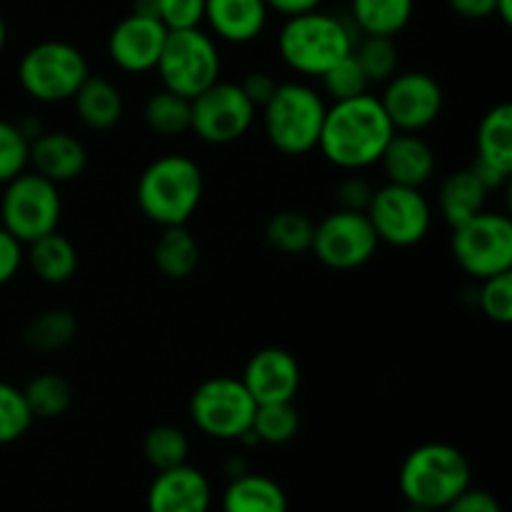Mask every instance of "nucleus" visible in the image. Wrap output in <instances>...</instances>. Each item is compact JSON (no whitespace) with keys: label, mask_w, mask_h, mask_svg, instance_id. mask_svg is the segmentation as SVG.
I'll use <instances>...</instances> for the list:
<instances>
[{"label":"nucleus","mask_w":512,"mask_h":512,"mask_svg":"<svg viewBox=\"0 0 512 512\" xmlns=\"http://www.w3.org/2000/svg\"><path fill=\"white\" fill-rule=\"evenodd\" d=\"M380 105L398 133H420L440 118L445 95L430 73L405 70V73H395L385 83Z\"/></svg>","instance_id":"obj_14"},{"label":"nucleus","mask_w":512,"mask_h":512,"mask_svg":"<svg viewBox=\"0 0 512 512\" xmlns=\"http://www.w3.org/2000/svg\"><path fill=\"white\" fill-rule=\"evenodd\" d=\"M258 403L240 378L215 375L190 395V420L215 440H240L250 430Z\"/></svg>","instance_id":"obj_10"},{"label":"nucleus","mask_w":512,"mask_h":512,"mask_svg":"<svg viewBox=\"0 0 512 512\" xmlns=\"http://www.w3.org/2000/svg\"><path fill=\"white\" fill-rule=\"evenodd\" d=\"M313 230L315 223L300 210H278L265 223L263 238L275 253L305 255L313 245Z\"/></svg>","instance_id":"obj_29"},{"label":"nucleus","mask_w":512,"mask_h":512,"mask_svg":"<svg viewBox=\"0 0 512 512\" xmlns=\"http://www.w3.org/2000/svg\"><path fill=\"white\" fill-rule=\"evenodd\" d=\"M393 135L395 128L385 115L380 98L365 93L328 105L318 150L335 168L358 173L370 165H378Z\"/></svg>","instance_id":"obj_1"},{"label":"nucleus","mask_w":512,"mask_h":512,"mask_svg":"<svg viewBox=\"0 0 512 512\" xmlns=\"http://www.w3.org/2000/svg\"><path fill=\"white\" fill-rule=\"evenodd\" d=\"M443 510L445 512H503L493 493L473 488V485H470L468 490H463V493H460L453 503L445 505Z\"/></svg>","instance_id":"obj_43"},{"label":"nucleus","mask_w":512,"mask_h":512,"mask_svg":"<svg viewBox=\"0 0 512 512\" xmlns=\"http://www.w3.org/2000/svg\"><path fill=\"white\" fill-rule=\"evenodd\" d=\"M33 420L23 390L0 380V445H10L23 438Z\"/></svg>","instance_id":"obj_35"},{"label":"nucleus","mask_w":512,"mask_h":512,"mask_svg":"<svg viewBox=\"0 0 512 512\" xmlns=\"http://www.w3.org/2000/svg\"><path fill=\"white\" fill-rule=\"evenodd\" d=\"M205 193L203 170L193 158L168 153L155 158L135 185L138 208L158 228L188 225Z\"/></svg>","instance_id":"obj_2"},{"label":"nucleus","mask_w":512,"mask_h":512,"mask_svg":"<svg viewBox=\"0 0 512 512\" xmlns=\"http://www.w3.org/2000/svg\"><path fill=\"white\" fill-rule=\"evenodd\" d=\"M320 3H323V0H265L268 10H275V13L285 15V18L313 13V10L320 8Z\"/></svg>","instance_id":"obj_46"},{"label":"nucleus","mask_w":512,"mask_h":512,"mask_svg":"<svg viewBox=\"0 0 512 512\" xmlns=\"http://www.w3.org/2000/svg\"><path fill=\"white\" fill-rule=\"evenodd\" d=\"M265 0H205V23L215 38L233 45L253 43L268 25Z\"/></svg>","instance_id":"obj_20"},{"label":"nucleus","mask_w":512,"mask_h":512,"mask_svg":"<svg viewBox=\"0 0 512 512\" xmlns=\"http://www.w3.org/2000/svg\"><path fill=\"white\" fill-rule=\"evenodd\" d=\"M143 120L148 130L160 138H180L190 133V100L173 90L160 88L145 100Z\"/></svg>","instance_id":"obj_30"},{"label":"nucleus","mask_w":512,"mask_h":512,"mask_svg":"<svg viewBox=\"0 0 512 512\" xmlns=\"http://www.w3.org/2000/svg\"><path fill=\"white\" fill-rule=\"evenodd\" d=\"M240 380L258 405L293 403L303 383V370L290 350L270 345L250 355Z\"/></svg>","instance_id":"obj_15"},{"label":"nucleus","mask_w":512,"mask_h":512,"mask_svg":"<svg viewBox=\"0 0 512 512\" xmlns=\"http://www.w3.org/2000/svg\"><path fill=\"white\" fill-rule=\"evenodd\" d=\"M353 58L363 68L365 78L373 83H388L395 73H398V45L395 38H385V35H358L353 45Z\"/></svg>","instance_id":"obj_32"},{"label":"nucleus","mask_w":512,"mask_h":512,"mask_svg":"<svg viewBox=\"0 0 512 512\" xmlns=\"http://www.w3.org/2000/svg\"><path fill=\"white\" fill-rule=\"evenodd\" d=\"M158 20L168 30L200 28L205 20V0H158Z\"/></svg>","instance_id":"obj_39"},{"label":"nucleus","mask_w":512,"mask_h":512,"mask_svg":"<svg viewBox=\"0 0 512 512\" xmlns=\"http://www.w3.org/2000/svg\"><path fill=\"white\" fill-rule=\"evenodd\" d=\"M5 40H8V28H5V20L3 15H0V53H3L5 48Z\"/></svg>","instance_id":"obj_49"},{"label":"nucleus","mask_w":512,"mask_h":512,"mask_svg":"<svg viewBox=\"0 0 512 512\" xmlns=\"http://www.w3.org/2000/svg\"><path fill=\"white\" fill-rule=\"evenodd\" d=\"M240 90L245 93V98L255 105V108H263L270 100V95L278 88V80L268 73V70H250L245 73V78L240 80Z\"/></svg>","instance_id":"obj_42"},{"label":"nucleus","mask_w":512,"mask_h":512,"mask_svg":"<svg viewBox=\"0 0 512 512\" xmlns=\"http://www.w3.org/2000/svg\"><path fill=\"white\" fill-rule=\"evenodd\" d=\"M263 130L278 153L300 158L318 150L325 120V98L308 83H278L263 105Z\"/></svg>","instance_id":"obj_5"},{"label":"nucleus","mask_w":512,"mask_h":512,"mask_svg":"<svg viewBox=\"0 0 512 512\" xmlns=\"http://www.w3.org/2000/svg\"><path fill=\"white\" fill-rule=\"evenodd\" d=\"M358 30L345 18L333 13L313 10V13L293 15L283 23L278 33L280 60L293 73L305 78H320L325 70L333 68L353 53Z\"/></svg>","instance_id":"obj_3"},{"label":"nucleus","mask_w":512,"mask_h":512,"mask_svg":"<svg viewBox=\"0 0 512 512\" xmlns=\"http://www.w3.org/2000/svg\"><path fill=\"white\" fill-rule=\"evenodd\" d=\"M368 218L380 243L393 248H413L423 243L433 225V208L420 188L385 183L375 188Z\"/></svg>","instance_id":"obj_11"},{"label":"nucleus","mask_w":512,"mask_h":512,"mask_svg":"<svg viewBox=\"0 0 512 512\" xmlns=\"http://www.w3.org/2000/svg\"><path fill=\"white\" fill-rule=\"evenodd\" d=\"M448 5L465 20H485L495 15V0H448Z\"/></svg>","instance_id":"obj_44"},{"label":"nucleus","mask_w":512,"mask_h":512,"mask_svg":"<svg viewBox=\"0 0 512 512\" xmlns=\"http://www.w3.org/2000/svg\"><path fill=\"white\" fill-rule=\"evenodd\" d=\"M25 403L35 420H55L73 405V385L60 373H40L23 388Z\"/></svg>","instance_id":"obj_31"},{"label":"nucleus","mask_w":512,"mask_h":512,"mask_svg":"<svg viewBox=\"0 0 512 512\" xmlns=\"http://www.w3.org/2000/svg\"><path fill=\"white\" fill-rule=\"evenodd\" d=\"M223 512H288V495L268 475L243 473L230 478L223 493Z\"/></svg>","instance_id":"obj_23"},{"label":"nucleus","mask_w":512,"mask_h":512,"mask_svg":"<svg viewBox=\"0 0 512 512\" xmlns=\"http://www.w3.org/2000/svg\"><path fill=\"white\" fill-rule=\"evenodd\" d=\"M470 170L478 175V180L485 185V188H488V193H495V190L505 188V185L510 183V173H503V170L493 168V165L483 163V160H478V158L473 160Z\"/></svg>","instance_id":"obj_45"},{"label":"nucleus","mask_w":512,"mask_h":512,"mask_svg":"<svg viewBox=\"0 0 512 512\" xmlns=\"http://www.w3.org/2000/svg\"><path fill=\"white\" fill-rule=\"evenodd\" d=\"M213 490L193 465L160 470L148 490V512H208Z\"/></svg>","instance_id":"obj_17"},{"label":"nucleus","mask_w":512,"mask_h":512,"mask_svg":"<svg viewBox=\"0 0 512 512\" xmlns=\"http://www.w3.org/2000/svg\"><path fill=\"white\" fill-rule=\"evenodd\" d=\"M28 165L50 183L63 185L83 175L88 168V150L73 133L43 130L38 138L30 140Z\"/></svg>","instance_id":"obj_18"},{"label":"nucleus","mask_w":512,"mask_h":512,"mask_svg":"<svg viewBox=\"0 0 512 512\" xmlns=\"http://www.w3.org/2000/svg\"><path fill=\"white\" fill-rule=\"evenodd\" d=\"M30 143L20 133L18 123L0 118V185L10 183L28 170Z\"/></svg>","instance_id":"obj_38"},{"label":"nucleus","mask_w":512,"mask_h":512,"mask_svg":"<svg viewBox=\"0 0 512 512\" xmlns=\"http://www.w3.org/2000/svg\"><path fill=\"white\" fill-rule=\"evenodd\" d=\"M143 455L150 468L170 470L188 463L190 440L175 425H155L143 438Z\"/></svg>","instance_id":"obj_33"},{"label":"nucleus","mask_w":512,"mask_h":512,"mask_svg":"<svg viewBox=\"0 0 512 512\" xmlns=\"http://www.w3.org/2000/svg\"><path fill=\"white\" fill-rule=\"evenodd\" d=\"M378 245L380 240L370 225L368 213L338 208L315 223L310 250L325 268L355 270L373 260Z\"/></svg>","instance_id":"obj_12"},{"label":"nucleus","mask_w":512,"mask_h":512,"mask_svg":"<svg viewBox=\"0 0 512 512\" xmlns=\"http://www.w3.org/2000/svg\"><path fill=\"white\" fill-rule=\"evenodd\" d=\"M473 468L463 450L448 443H425L410 450L400 468V493L408 505L443 510L470 488Z\"/></svg>","instance_id":"obj_4"},{"label":"nucleus","mask_w":512,"mask_h":512,"mask_svg":"<svg viewBox=\"0 0 512 512\" xmlns=\"http://www.w3.org/2000/svg\"><path fill=\"white\" fill-rule=\"evenodd\" d=\"M130 13L145 15V18H158V0H133Z\"/></svg>","instance_id":"obj_47"},{"label":"nucleus","mask_w":512,"mask_h":512,"mask_svg":"<svg viewBox=\"0 0 512 512\" xmlns=\"http://www.w3.org/2000/svg\"><path fill=\"white\" fill-rule=\"evenodd\" d=\"M75 113L78 120L88 130H110L120 123L125 113L123 95L113 80L103 78V75H93L83 80L78 93L73 95Z\"/></svg>","instance_id":"obj_21"},{"label":"nucleus","mask_w":512,"mask_h":512,"mask_svg":"<svg viewBox=\"0 0 512 512\" xmlns=\"http://www.w3.org/2000/svg\"><path fill=\"white\" fill-rule=\"evenodd\" d=\"M375 188L360 175H348L338 183L335 188V200H338V208L343 210H358V213H365L373 200Z\"/></svg>","instance_id":"obj_40"},{"label":"nucleus","mask_w":512,"mask_h":512,"mask_svg":"<svg viewBox=\"0 0 512 512\" xmlns=\"http://www.w3.org/2000/svg\"><path fill=\"white\" fill-rule=\"evenodd\" d=\"M488 188L478 180V175L470 168L455 170L440 183L438 190V210L450 228L465 223L468 218L485 210Z\"/></svg>","instance_id":"obj_24"},{"label":"nucleus","mask_w":512,"mask_h":512,"mask_svg":"<svg viewBox=\"0 0 512 512\" xmlns=\"http://www.w3.org/2000/svg\"><path fill=\"white\" fill-rule=\"evenodd\" d=\"M300 415L293 403H265L255 408L250 433L263 445H285L298 435Z\"/></svg>","instance_id":"obj_34"},{"label":"nucleus","mask_w":512,"mask_h":512,"mask_svg":"<svg viewBox=\"0 0 512 512\" xmlns=\"http://www.w3.org/2000/svg\"><path fill=\"white\" fill-rule=\"evenodd\" d=\"M168 28L158 18L125 15L108 35V55L123 73H150L163 53Z\"/></svg>","instance_id":"obj_16"},{"label":"nucleus","mask_w":512,"mask_h":512,"mask_svg":"<svg viewBox=\"0 0 512 512\" xmlns=\"http://www.w3.org/2000/svg\"><path fill=\"white\" fill-rule=\"evenodd\" d=\"M153 260L155 268L168 280H185L198 270L200 245L185 225L160 228L158 240L153 245Z\"/></svg>","instance_id":"obj_25"},{"label":"nucleus","mask_w":512,"mask_h":512,"mask_svg":"<svg viewBox=\"0 0 512 512\" xmlns=\"http://www.w3.org/2000/svg\"><path fill=\"white\" fill-rule=\"evenodd\" d=\"M478 308L488 320L498 325L512 323V270L508 273L493 275L488 280H480L478 298H475Z\"/></svg>","instance_id":"obj_37"},{"label":"nucleus","mask_w":512,"mask_h":512,"mask_svg":"<svg viewBox=\"0 0 512 512\" xmlns=\"http://www.w3.org/2000/svg\"><path fill=\"white\" fill-rule=\"evenodd\" d=\"M23 260H25L23 243H20L15 235H10L8 230L0 225V288H3V285H8L10 280L18 275Z\"/></svg>","instance_id":"obj_41"},{"label":"nucleus","mask_w":512,"mask_h":512,"mask_svg":"<svg viewBox=\"0 0 512 512\" xmlns=\"http://www.w3.org/2000/svg\"><path fill=\"white\" fill-rule=\"evenodd\" d=\"M90 75L88 60L65 40H43L23 53L18 63V83L25 95L38 103L58 105L73 100Z\"/></svg>","instance_id":"obj_6"},{"label":"nucleus","mask_w":512,"mask_h":512,"mask_svg":"<svg viewBox=\"0 0 512 512\" xmlns=\"http://www.w3.org/2000/svg\"><path fill=\"white\" fill-rule=\"evenodd\" d=\"M60 215L63 200L58 185L45 180L43 175L25 170L5 183L0 198V225L23 245L58 230Z\"/></svg>","instance_id":"obj_9"},{"label":"nucleus","mask_w":512,"mask_h":512,"mask_svg":"<svg viewBox=\"0 0 512 512\" xmlns=\"http://www.w3.org/2000/svg\"><path fill=\"white\" fill-rule=\"evenodd\" d=\"M320 85H323V93L333 103H338V100H350L368 93L370 80L365 78L363 68H360L358 60L350 53L348 58H343L340 63H335L333 68L320 75Z\"/></svg>","instance_id":"obj_36"},{"label":"nucleus","mask_w":512,"mask_h":512,"mask_svg":"<svg viewBox=\"0 0 512 512\" xmlns=\"http://www.w3.org/2000/svg\"><path fill=\"white\" fill-rule=\"evenodd\" d=\"M223 60L213 35L200 28L168 30L155 73L165 90L193 100L220 80Z\"/></svg>","instance_id":"obj_7"},{"label":"nucleus","mask_w":512,"mask_h":512,"mask_svg":"<svg viewBox=\"0 0 512 512\" xmlns=\"http://www.w3.org/2000/svg\"><path fill=\"white\" fill-rule=\"evenodd\" d=\"M25 258H28V265L35 278L48 285L70 283L75 273H78L80 263L78 248L73 245V240H68L58 230L28 243Z\"/></svg>","instance_id":"obj_22"},{"label":"nucleus","mask_w":512,"mask_h":512,"mask_svg":"<svg viewBox=\"0 0 512 512\" xmlns=\"http://www.w3.org/2000/svg\"><path fill=\"white\" fill-rule=\"evenodd\" d=\"M378 163L388 183L423 188L435 173V150L418 133H398L395 130Z\"/></svg>","instance_id":"obj_19"},{"label":"nucleus","mask_w":512,"mask_h":512,"mask_svg":"<svg viewBox=\"0 0 512 512\" xmlns=\"http://www.w3.org/2000/svg\"><path fill=\"white\" fill-rule=\"evenodd\" d=\"M78 338V318L65 308H48L30 318L23 330V343L35 353H55Z\"/></svg>","instance_id":"obj_28"},{"label":"nucleus","mask_w":512,"mask_h":512,"mask_svg":"<svg viewBox=\"0 0 512 512\" xmlns=\"http://www.w3.org/2000/svg\"><path fill=\"white\" fill-rule=\"evenodd\" d=\"M495 18L503 20L505 25L512 23V0H495Z\"/></svg>","instance_id":"obj_48"},{"label":"nucleus","mask_w":512,"mask_h":512,"mask_svg":"<svg viewBox=\"0 0 512 512\" xmlns=\"http://www.w3.org/2000/svg\"><path fill=\"white\" fill-rule=\"evenodd\" d=\"M415 0H353L350 23L360 35L395 38L413 20Z\"/></svg>","instance_id":"obj_26"},{"label":"nucleus","mask_w":512,"mask_h":512,"mask_svg":"<svg viewBox=\"0 0 512 512\" xmlns=\"http://www.w3.org/2000/svg\"><path fill=\"white\" fill-rule=\"evenodd\" d=\"M255 110L238 83L218 80L190 100V133L208 145L238 143L253 125Z\"/></svg>","instance_id":"obj_13"},{"label":"nucleus","mask_w":512,"mask_h":512,"mask_svg":"<svg viewBox=\"0 0 512 512\" xmlns=\"http://www.w3.org/2000/svg\"><path fill=\"white\" fill-rule=\"evenodd\" d=\"M455 263L473 280H488L512 270V220L505 213L480 210L455 225L450 238Z\"/></svg>","instance_id":"obj_8"},{"label":"nucleus","mask_w":512,"mask_h":512,"mask_svg":"<svg viewBox=\"0 0 512 512\" xmlns=\"http://www.w3.org/2000/svg\"><path fill=\"white\" fill-rule=\"evenodd\" d=\"M478 155L475 158L493 168L512 173V105L500 103L483 115L478 125Z\"/></svg>","instance_id":"obj_27"}]
</instances>
